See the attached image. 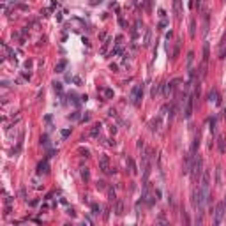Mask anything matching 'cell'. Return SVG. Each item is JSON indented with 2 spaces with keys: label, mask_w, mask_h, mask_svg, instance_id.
I'll list each match as a JSON object with an SVG mask.
<instances>
[{
  "label": "cell",
  "mask_w": 226,
  "mask_h": 226,
  "mask_svg": "<svg viewBox=\"0 0 226 226\" xmlns=\"http://www.w3.org/2000/svg\"><path fill=\"white\" fill-rule=\"evenodd\" d=\"M201 166H203V161H201V157L196 154V156L193 157V166H191V173H193V180L194 182H196L201 177V173H203L201 171Z\"/></svg>",
  "instance_id": "obj_1"
},
{
  "label": "cell",
  "mask_w": 226,
  "mask_h": 226,
  "mask_svg": "<svg viewBox=\"0 0 226 226\" xmlns=\"http://www.w3.org/2000/svg\"><path fill=\"white\" fill-rule=\"evenodd\" d=\"M200 189H201V193H203V196L209 200V189H210V173H209V171H203V173H201Z\"/></svg>",
  "instance_id": "obj_2"
},
{
  "label": "cell",
  "mask_w": 226,
  "mask_h": 226,
  "mask_svg": "<svg viewBox=\"0 0 226 226\" xmlns=\"http://www.w3.org/2000/svg\"><path fill=\"white\" fill-rule=\"evenodd\" d=\"M224 214H226V207H224V201H221V203L215 205V210H214V223H215V224H221Z\"/></svg>",
  "instance_id": "obj_3"
},
{
  "label": "cell",
  "mask_w": 226,
  "mask_h": 226,
  "mask_svg": "<svg viewBox=\"0 0 226 226\" xmlns=\"http://www.w3.org/2000/svg\"><path fill=\"white\" fill-rule=\"evenodd\" d=\"M141 96H143V87H141V85H136L134 88L131 90V102H132L134 106H138Z\"/></svg>",
  "instance_id": "obj_4"
},
{
  "label": "cell",
  "mask_w": 226,
  "mask_h": 226,
  "mask_svg": "<svg viewBox=\"0 0 226 226\" xmlns=\"http://www.w3.org/2000/svg\"><path fill=\"white\" fill-rule=\"evenodd\" d=\"M99 170H101L102 173H111L110 157H108V156H101V157H99Z\"/></svg>",
  "instance_id": "obj_5"
},
{
  "label": "cell",
  "mask_w": 226,
  "mask_h": 226,
  "mask_svg": "<svg viewBox=\"0 0 226 226\" xmlns=\"http://www.w3.org/2000/svg\"><path fill=\"white\" fill-rule=\"evenodd\" d=\"M161 124H162V115H157L156 118H152L150 120V131H154V132H156V131H159L161 129Z\"/></svg>",
  "instance_id": "obj_6"
},
{
  "label": "cell",
  "mask_w": 226,
  "mask_h": 226,
  "mask_svg": "<svg viewBox=\"0 0 226 226\" xmlns=\"http://www.w3.org/2000/svg\"><path fill=\"white\" fill-rule=\"evenodd\" d=\"M193 115V97H186V110H184V118H191Z\"/></svg>",
  "instance_id": "obj_7"
},
{
  "label": "cell",
  "mask_w": 226,
  "mask_h": 226,
  "mask_svg": "<svg viewBox=\"0 0 226 226\" xmlns=\"http://www.w3.org/2000/svg\"><path fill=\"white\" fill-rule=\"evenodd\" d=\"M173 13L177 18L182 16V0H173Z\"/></svg>",
  "instance_id": "obj_8"
},
{
  "label": "cell",
  "mask_w": 226,
  "mask_h": 226,
  "mask_svg": "<svg viewBox=\"0 0 226 226\" xmlns=\"http://www.w3.org/2000/svg\"><path fill=\"white\" fill-rule=\"evenodd\" d=\"M209 101H210V102H214V104H219V102H221L219 94H217V90H215V88H212V90L209 92Z\"/></svg>",
  "instance_id": "obj_9"
},
{
  "label": "cell",
  "mask_w": 226,
  "mask_h": 226,
  "mask_svg": "<svg viewBox=\"0 0 226 226\" xmlns=\"http://www.w3.org/2000/svg\"><path fill=\"white\" fill-rule=\"evenodd\" d=\"M48 171H49V164H48V161L39 162V166H37V175H43V173H48Z\"/></svg>",
  "instance_id": "obj_10"
},
{
  "label": "cell",
  "mask_w": 226,
  "mask_h": 226,
  "mask_svg": "<svg viewBox=\"0 0 226 226\" xmlns=\"http://www.w3.org/2000/svg\"><path fill=\"white\" fill-rule=\"evenodd\" d=\"M113 212H115L117 215H122V214H124V201H122V200H117V201H115V210H113Z\"/></svg>",
  "instance_id": "obj_11"
},
{
  "label": "cell",
  "mask_w": 226,
  "mask_h": 226,
  "mask_svg": "<svg viewBox=\"0 0 226 226\" xmlns=\"http://www.w3.org/2000/svg\"><path fill=\"white\" fill-rule=\"evenodd\" d=\"M209 57H210V51H209V43L203 44V62L207 64L209 62Z\"/></svg>",
  "instance_id": "obj_12"
},
{
  "label": "cell",
  "mask_w": 226,
  "mask_h": 226,
  "mask_svg": "<svg viewBox=\"0 0 226 226\" xmlns=\"http://www.w3.org/2000/svg\"><path fill=\"white\" fill-rule=\"evenodd\" d=\"M99 134H101V126L97 124V126H94V127L90 129V136H92V138H97Z\"/></svg>",
  "instance_id": "obj_13"
},
{
  "label": "cell",
  "mask_w": 226,
  "mask_h": 226,
  "mask_svg": "<svg viewBox=\"0 0 226 226\" xmlns=\"http://www.w3.org/2000/svg\"><path fill=\"white\" fill-rule=\"evenodd\" d=\"M66 66H67V62H66V60H60V62L57 64V67H55V71H57V73H64Z\"/></svg>",
  "instance_id": "obj_14"
},
{
  "label": "cell",
  "mask_w": 226,
  "mask_h": 226,
  "mask_svg": "<svg viewBox=\"0 0 226 226\" xmlns=\"http://www.w3.org/2000/svg\"><path fill=\"white\" fill-rule=\"evenodd\" d=\"M189 35L191 37H194V35H196V21H194V19H191V23H189Z\"/></svg>",
  "instance_id": "obj_15"
},
{
  "label": "cell",
  "mask_w": 226,
  "mask_h": 226,
  "mask_svg": "<svg viewBox=\"0 0 226 226\" xmlns=\"http://www.w3.org/2000/svg\"><path fill=\"white\" fill-rule=\"evenodd\" d=\"M209 32V13H205L203 16V34H207Z\"/></svg>",
  "instance_id": "obj_16"
},
{
  "label": "cell",
  "mask_w": 226,
  "mask_h": 226,
  "mask_svg": "<svg viewBox=\"0 0 226 226\" xmlns=\"http://www.w3.org/2000/svg\"><path fill=\"white\" fill-rule=\"evenodd\" d=\"M127 164H129V170H131V173H132V175H136V173H138V170H136V164H134V161H132V159H127Z\"/></svg>",
  "instance_id": "obj_17"
},
{
  "label": "cell",
  "mask_w": 226,
  "mask_h": 226,
  "mask_svg": "<svg viewBox=\"0 0 226 226\" xmlns=\"http://www.w3.org/2000/svg\"><path fill=\"white\" fill-rule=\"evenodd\" d=\"M215 184L217 186H223V177H221V168L215 170Z\"/></svg>",
  "instance_id": "obj_18"
},
{
  "label": "cell",
  "mask_w": 226,
  "mask_h": 226,
  "mask_svg": "<svg viewBox=\"0 0 226 226\" xmlns=\"http://www.w3.org/2000/svg\"><path fill=\"white\" fill-rule=\"evenodd\" d=\"M90 209H92V215H99V214H101V207H99L97 203H92Z\"/></svg>",
  "instance_id": "obj_19"
},
{
  "label": "cell",
  "mask_w": 226,
  "mask_h": 226,
  "mask_svg": "<svg viewBox=\"0 0 226 226\" xmlns=\"http://www.w3.org/2000/svg\"><path fill=\"white\" fill-rule=\"evenodd\" d=\"M81 179H83L85 182L90 180V171H88V168H83V170H81Z\"/></svg>",
  "instance_id": "obj_20"
},
{
  "label": "cell",
  "mask_w": 226,
  "mask_h": 226,
  "mask_svg": "<svg viewBox=\"0 0 226 226\" xmlns=\"http://www.w3.org/2000/svg\"><path fill=\"white\" fill-rule=\"evenodd\" d=\"M217 147H219V152H221V154H224V152H226V145H224V138H219V140H217Z\"/></svg>",
  "instance_id": "obj_21"
},
{
  "label": "cell",
  "mask_w": 226,
  "mask_h": 226,
  "mask_svg": "<svg viewBox=\"0 0 226 226\" xmlns=\"http://www.w3.org/2000/svg\"><path fill=\"white\" fill-rule=\"evenodd\" d=\"M150 35H152V32H150V30H147L145 37H143V46H148L150 44Z\"/></svg>",
  "instance_id": "obj_22"
},
{
  "label": "cell",
  "mask_w": 226,
  "mask_h": 226,
  "mask_svg": "<svg viewBox=\"0 0 226 226\" xmlns=\"http://www.w3.org/2000/svg\"><path fill=\"white\" fill-rule=\"evenodd\" d=\"M193 60H194V53L189 51L187 53V69H193Z\"/></svg>",
  "instance_id": "obj_23"
},
{
  "label": "cell",
  "mask_w": 226,
  "mask_h": 226,
  "mask_svg": "<svg viewBox=\"0 0 226 226\" xmlns=\"http://www.w3.org/2000/svg\"><path fill=\"white\" fill-rule=\"evenodd\" d=\"M215 124H217V120H215V118H210V122H209V126H210V132H212V134H214V132H215Z\"/></svg>",
  "instance_id": "obj_24"
},
{
  "label": "cell",
  "mask_w": 226,
  "mask_h": 226,
  "mask_svg": "<svg viewBox=\"0 0 226 226\" xmlns=\"http://www.w3.org/2000/svg\"><path fill=\"white\" fill-rule=\"evenodd\" d=\"M161 87H162V85H154V87H152V97H156V96L159 94V90H161Z\"/></svg>",
  "instance_id": "obj_25"
},
{
  "label": "cell",
  "mask_w": 226,
  "mask_h": 226,
  "mask_svg": "<svg viewBox=\"0 0 226 226\" xmlns=\"http://www.w3.org/2000/svg\"><path fill=\"white\" fill-rule=\"evenodd\" d=\"M96 187H97L99 191H104V189H106V182H102V180H99V182L96 184Z\"/></svg>",
  "instance_id": "obj_26"
},
{
  "label": "cell",
  "mask_w": 226,
  "mask_h": 226,
  "mask_svg": "<svg viewBox=\"0 0 226 226\" xmlns=\"http://www.w3.org/2000/svg\"><path fill=\"white\" fill-rule=\"evenodd\" d=\"M108 196H110L111 201H117V194H115V191H113V189H108Z\"/></svg>",
  "instance_id": "obj_27"
},
{
  "label": "cell",
  "mask_w": 226,
  "mask_h": 226,
  "mask_svg": "<svg viewBox=\"0 0 226 226\" xmlns=\"http://www.w3.org/2000/svg\"><path fill=\"white\" fill-rule=\"evenodd\" d=\"M30 184H32V187H34V189H41L39 180H37V179H32V180H30Z\"/></svg>",
  "instance_id": "obj_28"
},
{
  "label": "cell",
  "mask_w": 226,
  "mask_h": 226,
  "mask_svg": "<svg viewBox=\"0 0 226 226\" xmlns=\"http://www.w3.org/2000/svg\"><path fill=\"white\" fill-rule=\"evenodd\" d=\"M71 134V129H62V131H60V136H62V138H67Z\"/></svg>",
  "instance_id": "obj_29"
},
{
  "label": "cell",
  "mask_w": 226,
  "mask_h": 226,
  "mask_svg": "<svg viewBox=\"0 0 226 226\" xmlns=\"http://www.w3.org/2000/svg\"><path fill=\"white\" fill-rule=\"evenodd\" d=\"M102 92H104V96H106L108 99H110V97H113V90H110V88H104Z\"/></svg>",
  "instance_id": "obj_30"
},
{
  "label": "cell",
  "mask_w": 226,
  "mask_h": 226,
  "mask_svg": "<svg viewBox=\"0 0 226 226\" xmlns=\"http://www.w3.org/2000/svg\"><path fill=\"white\" fill-rule=\"evenodd\" d=\"M166 25H168V19H166V18H164V19H161V21H159V28H161V30H162L164 27H166Z\"/></svg>",
  "instance_id": "obj_31"
},
{
  "label": "cell",
  "mask_w": 226,
  "mask_h": 226,
  "mask_svg": "<svg viewBox=\"0 0 226 226\" xmlns=\"http://www.w3.org/2000/svg\"><path fill=\"white\" fill-rule=\"evenodd\" d=\"M80 154H81L83 157H88V156H90V152H88L87 148H80Z\"/></svg>",
  "instance_id": "obj_32"
},
{
  "label": "cell",
  "mask_w": 226,
  "mask_h": 226,
  "mask_svg": "<svg viewBox=\"0 0 226 226\" xmlns=\"http://www.w3.org/2000/svg\"><path fill=\"white\" fill-rule=\"evenodd\" d=\"M53 88H55L57 92H62V83H57V81H55V83H53Z\"/></svg>",
  "instance_id": "obj_33"
},
{
  "label": "cell",
  "mask_w": 226,
  "mask_h": 226,
  "mask_svg": "<svg viewBox=\"0 0 226 226\" xmlns=\"http://www.w3.org/2000/svg\"><path fill=\"white\" fill-rule=\"evenodd\" d=\"M179 49H180V44L177 43V46H175V51H173V58H177V57H179Z\"/></svg>",
  "instance_id": "obj_34"
},
{
  "label": "cell",
  "mask_w": 226,
  "mask_h": 226,
  "mask_svg": "<svg viewBox=\"0 0 226 226\" xmlns=\"http://www.w3.org/2000/svg\"><path fill=\"white\" fill-rule=\"evenodd\" d=\"M67 214L71 215V217H76V212H74L73 209H67Z\"/></svg>",
  "instance_id": "obj_35"
},
{
  "label": "cell",
  "mask_w": 226,
  "mask_h": 226,
  "mask_svg": "<svg viewBox=\"0 0 226 226\" xmlns=\"http://www.w3.org/2000/svg\"><path fill=\"white\" fill-rule=\"evenodd\" d=\"M5 203L11 205V203H13V198H11V196H5Z\"/></svg>",
  "instance_id": "obj_36"
},
{
  "label": "cell",
  "mask_w": 226,
  "mask_h": 226,
  "mask_svg": "<svg viewBox=\"0 0 226 226\" xmlns=\"http://www.w3.org/2000/svg\"><path fill=\"white\" fill-rule=\"evenodd\" d=\"M88 118H90V115H88V113H87V115H83V118H81V120H83V122H87Z\"/></svg>",
  "instance_id": "obj_37"
},
{
  "label": "cell",
  "mask_w": 226,
  "mask_h": 226,
  "mask_svg": "<svg viewBox=\"0 0 226 226\" xmlns=\"http://www.w3.org/2000/svg\"><path fill=\"white\" fill-rule=\"evenodd\" d=\"M201 2H203V0H196V5H198V9L201 7Z\"/></svg>",
  "instance_id": "obj_38"
},
{
  "label": "cell",
  "mask_w": 226,
  "mask_h": 226,
  "mask_svg": "<svg viewBox=\"0 0 226 226\" xmlns=\"http://www.w3.org/2000/svg\"><path fill=\"white\" fill-rule=\"evenodd\" d=\"M9 2H16V0H9Z\"/></svg>",
  "instance_id": "obj_39"
},
{
  "label": "cell",
  "mask_w": 226,
  "mask_h": 226,
  "mask_svg": "<svg viewBox=\"0 0 226 226\" xmlns=\"http://www.w3.org/2000/svg\"><path fill=\"white\" fill-rule=\"evenodd\" d=\"M224 115H226V110H224Z\"/></svg>",
  "instance_id": "obj_40"
}]
</instances>
